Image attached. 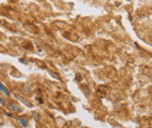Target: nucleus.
<instances>
[{
  "instance_id": "1",
  "label": "nucleus",
  "mask_w": 152,
  "mask_h": 128,
  "mask_svg": "<svg viewBox=\"0 0 152 128\" xmlns=\"http://www.w3.org/2000/svg\"><path fill=\"white\" fill-rule=\"evenodd\" d=\"M18 121H19V124H20L22 127H24V128H27V127H28L29 124H28V121H27V120H24L23 118H20Z\"/></svg>"
},
{
  "instance_id": "2",
  "label": "nucleus",
  "mask_w": 152,
  "mask_h": 128,
  "mask_svg": "<svg viewBox=\"0 0 152 128\" xmlns=\"http://www.w3.org/2000/svg\"><path fill=\"white\" fill-rule=\"evenodd\" d=\"M0 90H1L5 95H8V96H9V92H8V90H6V88L3 86V84H2L1 82H0Z\"/></svg>"
},
{
  "instance_id": "3",
  "label": "nucleus",
  "mask_w": 152,
  "mask_h": 128,
  "mask_svg": "<svg viewBox=\"0 0 152 128\" xmlns=\"http://www.w3.org/2000/svg\"><path fill=\"white\" fill-rule=\"evenodd\" d=\"M10 106H11V108L13 109L14 111H17V112H19V111H20V108H19L17 105H15L14 103H11V104H10Z\"/></svg>"
},
{
  "instance_id": "4",
  "label": "nucleus",
  "mask_w": 152,
  "mask_h": 128,
  "mask_svg": "<svg viewBox=\"0 0 152 128\" xmlns=\"http://www.w3.org/2000/svg\"><path fill=\"white\" fill-rule=\"evenodd\" d=\"M33 116H34V118H35V120H36L37 122L40 120V116H39V115H38L36 112H33Z\"/></svg>"
},
{
  "instance_id": "5",
  "label": "nucleus",
  "mask_w": 152,
  "mask_h": 128,
  "mask_svg": "<svg viewBox=\"0 0 152 128\" xmlns=\"http://www.w3.org/2000/svg\"><path fill=\"white\" fill-rule=\"evenodd\" d=\"M0 103H1V105H6V102H5V100L3 99V98H1V97H0Z\"/></svg>"
},
{
  "instance_id": "6",
  "label": "nucleus",
  "mask_w": 152,
  "mask_h": 128,
  "mask_svg": "<svg viewBox=\"0 0 152 128\" xmlns=\"http://www.w3.org/2000/svg\"><path fill=\"white\" fill-rule=\"evenodd\" d=\"M18 99H19V100H20V101H22V102H23V103H24V104H27V105H28V106H30V103H29V102H28V101H25V100H24V99H22V98H20V97H19V98H18Z\"/></svg>"
}]
</instances>
